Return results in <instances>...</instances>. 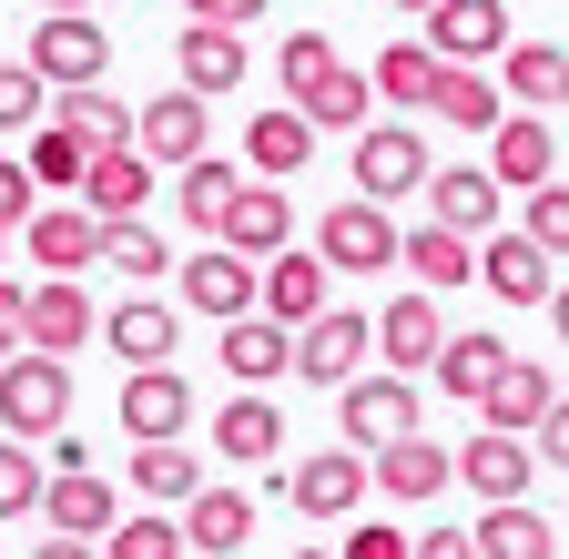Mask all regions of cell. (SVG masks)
<instances>
[{"label":"cell","mask_w":569,"mask_h":559,"mask_svg":"<svg viewBox=\"0 0 569 559\" xmlns=\"http://www.w3.org/2000/svg\"><path fill=\"white\" fill-rule=\"evenodd\" d=\"M31 82L41 92H82V82H102L112 72V31L92 21V11H41V31H31Z\"/></svg>","instance_id":"obj_1"},{"label":"cell","mask_w":569,"mask_h":559,"mask_svg":"<svg viewBox=\"0 0 569 559\" xmlns=\"http://www.w3.org/2000/svg\"><path fill=\"white\" fill-rule=\"evenodd\" d=\"M132 153L153 163V173L203 163V153H213V102H203V92H183V82H173V92H153V102L132 112Z\"/></svg>","instance_id":"obj_2"},{"label":"cell","mask_w":569,"mask_h":559,"mask_svg":"<svg viewBox=\"0 0 569 559\" xmlns=\"http://www.w3.org/2000/svg\"><path fill=\"white\" fill-rule=\"evenodd\" d=\"M336 428H346V448L367 458V448H397V438H417V377H346L336 387Z\"/></svg>","instance_id":"obj_3"},{"label":"cell","mask_w":569,"mask_h":559,"mask_svg":"<svg viewBox=\"0 0 569 559\" xmlns=\"http://www.w3.org/2000/svg\"><path fill=\"white\" fill-rule=\"evenodd\" d=\"M0 428L21 448H41L51 428H71V367L61 357H11L0 367Z\"/></svg>","instance_id":"obj_4"},{"label":"cell","mask_w":569,"mask_h":559,"mask_svg":"<svg viewBox=\"0 0 569 559\" xmlns=\"http://www.w3.org/2000/svg\"><path fill=\"white\" fill-rule=\"evenodd\" d=\"M427 173V143H417V122H367L356 132V203H407Z\"/></svg>","instance_id":"obj_5"},{"label":"cell","mask_w":569,"mask_h":559,"mask_svg":"<svg viewBox=\"0 0 569 559\" xmlns=\"http://www.w3.org/2000/svg\"><path fill=\"white\" fill-rule=\"evenodd\" d=\"M367 357H377V326L356 316V306H326V316L296 326V377H306V387H346V377H367Z\"/></svg>","instance_id":"obj_6"},{"label":"cell","mask_w":569,"mask_h":559,"mask_svg":"<svg viewBox=\"0 0 569 559\" xmlns=\"http://www.w3.org/2000/svg\"><path fill=\"white\" fill-rule=\"evenodd\" d=\"M193 428V377L183 367H122V438L132 448H163Z\"/></svg>","instance_id":"obj_7"},{"label":"cell","mask_w":569,"mask_h":559,"mask_svg":"<svg viewBox=\"0 0 569 559\" xmlns=\"http://www.w3.org/2000/svg\"><path fill=\"white\" fill-rule=\"evenodd\" d=\"M92 326H102L92 286H71V274H41V286H21V346H31V357H71Z\"/></svg>","instance_id":"obj_8"},{"label":"cell","mask_w":569,"mask_h":559,"mask_svg":"<svg viewBox=\"0 0 569 559\" xmlns=\"http://www.w3.org/2000/svg\"><path fill=\"white\" fill-rule=\"evenodd\" d=\"M438 61H468V72H488L498 51H509L519 31H509V0H438L427 11V31H417Z\"/></svg>","instance_id":"obj_9"},{"label":"cell","mask_w":569,"mask_h":559,"mask_svg":"<svg viewBox=\"0 0 569 559\" xmlns=\"http://www.w3.org/2000/svg\"><path fill=\"white\" fill-rule=\"evenodd\" d=\"M326 286H336L326 254H316V244H284V254H264V264H254V316H274L284 336H296L306 316H326Z\"/></svg>","instance_id":"obj_10"},{"label":"cell","mask_w":569,"mask_h":559,"mask_svg":"<svg viewBox=\"0 0 569 559\" xmlns=\"http://www.w3.org/2000/svg\"><path fill=\"white\" fill-rule=\"evenodd\" d=\"M21 254L41 264V274H92V254H102V214H82V203H31L21 214Z\"/></svg>","instance_id":"obj_11"},{"label":"cell","mask_w":569,"mask_h":559,"mask_svg":"<svg viewBox=\"0 0 569 559\" xmlns=\"http://www.w3.org/2000/svg\"><path fill=\"white\" fill-rule=\"evenodd\" d=\"M316 254H326V274H387V264H397V224H387V203H326Z\"/></svg>","instance_id":"obj_12"},{"label":"cell","mask_w":569,"mask_h":559,"mask_svg":"<svg viewBox=\"0 0 569 559\" xmlns=\"http://www.w3.org/2000/svg\"><path fill=\"white\" fill-rule=\"evenodd\" d=\"M448 478H458V488H478L488 509H498V499H529L539 448H529V438H498V428H478L468 448H448Z\"/></svg>","instance_id":"obj_13"},{"label":"cell","mask_w":569,"mask_h":559,"mask_svg":"<svg viewBox=\"0 0 569 559\" xmlns=\"http://www.w3.org/2000/svg\"><path fill=\"white\" fill-rule=\"evenodd\" d=\"M284 499H296L306 519H356L367 509V458L356 448H316V458L284 468Z\"/></svg>","instance_id":"obj_14"},{"label":"cell","mask_w":569,"mask_h":559,"mask_svg":"<svg viewBox=\"0 0 569 559\" xmlns=\"http://www.w3.org/2000/svg\"><path fill=\"white\" fill-rule=\"evenodd\" d=\"M173 286H183V316H213V326L254 316V264H244V254H224V244L183 254V264H173Z\"/></svg>","instance_id":"obj_15"},{"label":"cell","mask_w":569,"mask_h":559,"mask_svg":"<svg viewBox=\"0 0 569 559\" xmlns=\"http://www.w3.org/2000/svg\"><path fill=\"white\" fill-rule=\"evenodd\" d=\"M82 214H102V224H142V203H153V163H142L132 143H102L92 163H82Z\"/></svg>","instance_id":"obj_16"},{"label":"cell","mask_w":569,"mask_h":559,"mask_svg":"<svg viewBox=\"0 0 569 559\" xmlns=\"http://www.w3.org/2000/svg\"><path fill=\"white\" fill-rule=\"evenodd\" d=\"M173 61H183V92H203V102H224V92H244V72H254V51H244V31H224V21H183Z\"/></svg>","instance_id":"obj_17"},{"label":"cell","mask_w":569,"mask_h":559,"mask_svg":"<svg viewBox=\"0 0 569 559\" xmlns=\"http://www.w3.org/2000/svg\"><path fill=\"white\" fill-rule=\"evenodd\" d=\"M549 173H559V132L529 122V112H498V132H488V183L498 193H539Z\"/></svg>","instance_id":"obj_18"},{"label":"cell","mask_w":569,"mask_h":559,"mask_svg":"<svg viewBox=\"0 0 569 559\" xmlns=\"http://www.w3.org/2000/svg\"><path fill=\"white\" fill-rule=\"evenodd\" d=\"M213 244H224V254H244V264H264V254H284V244H296V203H284L274 183H244V193L224 203V224H213Z\"/></svg>","instance_id":"obj_19"},{"label":"cell","mask_w":569,"mask_h":559,"mask_svg":"<svg viewBox=\"0 0 569 559\" xmlns=\"http://www.w3.org/2000/svg\"><path fill=\"white\" fill-rule=\"evenodd\" d=\"M122 367H173V336H183V306H163V296H122L102 326H92Z\"/></svg>","instance_id":"obj_20"},{"label":"cell","mask_w":569,"mask_h":559,"mask_svg":"<svg viewBox=\"0 0 569 559\" xmlns=\"http://www.w3.org/2000/svg\"><path fill=\"white\" fill-rule=\"evenodd\" d=\"M367 326H377V367H387V377L427 367V357H438V336H448V316H438V296H427V286H417V296H397V306H387V316H367Z\"/></svg>","instance_id":"obj_21"},{"label":"cell","mask_w":569,"mask_h":559,"mask_svg":"<svg viewBox=\"0 0 569 559\" xmlns=\"http://www.w3.org/2000/svg\"><path fill=\"white\" fill-rule=\"evenodd\" d=\"M41 519H51L61 539H102V529L122 519V488H112V478H92V468L41 478Z\"/></svg>","instance_id":"obj_22"},{"label":"cell","mask_w":569,"mask_h":559,"mask_svg":"<svg viewBox=\"0 0 569 559\" xmlns=\"http://www.w3.org/2000/svg\"><path fill=\"white\" fill-rule=\"evenodd\" d=\"M274 448H284V417H274V397H264V387H244V397H224V407H213V458L264 468Z\"/></svg>","instance_id":"obj_23"},{"label":"cell","mask_w":569,"mask_h":559,"mask_svg":"<svg viewBox=\"0 0 569 559\" xmlns=\"http://www.w3.org/2000/svg\"><path fill=\"white\" fill-rule=\"evenodd\" d=\"M173 529H183V549H203V559H234V549L254 539V499H244V488H193Z\"/></svg>","instance_id":"obj_24"},{"label":"cell","mask_w":569,"mask_h":559,"mask_svg":"<svg viewBox=\"0 0 569 559\" xmlns=\"http://www.w3.org/2000/svg\"><path fill=\"white\" fill-rule=\"evenodd\" d=\"M417 193H427V214H438L448 234H468V244L498 224V183H488V163H448V173H427Z\"/></svg>","instance_id":"obj_25"},{"label":"cell","mask_w":569,"mask_h":559,"mask_svg":"<svg viewBox=\"0 0 569 559\" xmlns=\"http://www.w3.org/2000/svg\"><path fill=\"white\" fill-rule=\"evenodd\" d=\"M213 357H224L244 387H274L284 367H296V336H284L274 316H234V326H213Z\"/></svg>","instance_id":"obj_26"},{"label":"cell","mask_w":569,"mask_h":559,"mask_svg":"<svg viewBox=\"0 0 569 559\" xmlns=\"http://www.w3.org/2000/svg\"><path fill=\"white\" fill-rule=\"evenodd\" d=\"M478 286H488L498 306H539V296H549V254H539L529 234H478Z\"/></svg>","instance_id":"obj_27"},{"label":"cell","mask_w":569,"mask_h":559,"mask_svg":"<svg viewBox=\"0 0 569 559\" xmlns=\"http://www.w3.org/2000/svg\"><path fill=\"white\" fill-rule=\"evenodd\" d=\"M549 397H559V387H549V367H519V357H509V367H498V377H488V397H478V417H488V428H498V438H529V428H539V417H549Z\"/></svg>","instance_id":"obj_28"},{"label":"cell","mask_w":569,"mask_h":559,"mask_svg":"<svg viewBox=\"0 0 569 559\" xmlns=\"http://www.w3.org/2000/svg\"><path fill=\"white\" fill-rule=\"evenodd\" d=\"M498 367H509V346H498L488 326H458V336H438V357H427V377H438L448 397H468V407L488 397V377H498Z\"/></svg>","instance_id":"obj_29"},{"label":"cell","mask_w":569,"mask_h":559,"mask_svg":"<svg viewBox=\"0 0 569 559\" xmlns=\"http://www.w3.org/2000/svg\"><path fill=\"white\" fill-rule=\"evenodd\" d=\"M367 488H387V499H438L448 488V448H427V438H397V448H367Z\"/></svg>","instance_id":"obj_30"},{"label":"cell","mask_w":569,"mask_h":559,"mask_svg":"<svg viewBox=\"0 0 569 559\" xmlns=\"http://www.w3.org/2000/svg\"><path fill=\"white\" fill-rule=\"evenodd\" d=\"M244 163H254L264 183H284V173H306V163H316V122H306L296 102H284V112H264V122L244 132Z\"/></svg>","instance_id":"obj_31"},{"label":"cell","mask_w":569,"mask_h":559,"mask_svg":"<svg viewBox=\"0 0 569 559\" xmlns=\"http://www.w3.org/2000/svg\"><path fill=\"white\" fill-rule=\"evenodd\" d=\"M559 82H569V51L559 41H509L498 51V102H559Z\"/></svg>","instance_id":"obj_32"},{"label":"cell","mask_w":569,"mask_h":559,"mask_svg":"<svg viewBox=\"0 0 569 559\" xmlns=\"http://www.w3.org/2000/svg\"><path fill=\"white\" fill-rule=\"evenodd\" d=\"M427 112L458 122V132H498V112H509V102H498L488 72H468V61H438V92H427Z\"/></svg>","instance_id":"obj_33"},{"label":"cell","mask_w":569,"mask_h":559,"mask_svg":"<svg viewBox=\"0 0 569 559\" xmlns=\"http://www.w3.org/2000/svg\"><path fill=\"white\" fill-rule=\"evenodd\" d=\"M468 539H478V559H549V549H559V529H549L529 499H498Z\"/></svg>","instance_id":"obj_34"},{"label":"cell","mask_w":569,"mask_h":559,"mask_svg":"<svg viewBox=\"0 0 569 559\" xmlns=\"http://www.w3.org/2000/svg\"><path fill=\"white\" fill-rule=\"evenodd\" d=\"M397 264L417 274V286H478V244H468V234H448V224L397 234Z\"/></svg>","instance_id":"obj_35"},{"label":"cell","mask_w":569,"mask_h":559,"mask_svg":"<svg viewBox=\"0 0 569 559\" xmlns=\"http://www.w3.org/2000/svg\"><path fill=\"white\" fill-rule=\"evenodd\" d=\"M203 488V458L183 448V438H163V448H132V499H153V509H183Z\"/></svg>","instance_id":"obj_36"},{"label":"cell","mask_w":569,"mask_h":559,"mask_svg":"<svg viewBox=\"0 0 569 559\" xmlns=\"http://www.w3.org/2000/svg\"><path fill=\"white\" fill-rule=\"evenodd\" d=\"M41 122H61V132H82V143L102 153V143H132V102H112L102 82H82V92H51V112Z\"/></svg>","instance_id":"obj_37"},{"label":"cell","mask_w":569,"mask_h":559,"mask_svg":"<svg viewBox=\"0 0 569 559\" xmlns=\"http://www.w3.org/2000/svg\"><path fill=\"white\" fill-rule=\"evenodd\" d=\"M82 163H92V143H82V132H61V122H31V153H21L31 193H82Z\"/></svg>","instance_id":"obj_38"},{"label":"cell","mask_w":569,"mask_h":559,"mask_svg":"<svg viewBox=\"0 0 569 559\" xmlns=\"http://www.w3.org/2000/svg\"><path fill=\"white\" fill-rule=\"evenodd\" d=\"M173 193H183V224H193V234L213 244V224H224V203L244 193V173H234L224 153H203V163H183V173H173Z\"/></svg>","instance_id":"obj_39"},{"label":"cell","mask_w":569,"mask_h":559,"mask_svg":"<svg viewBox=\"0 0 569 559\" xmlns=\"http://www.w3.org/2000/svg\"><path fill=\"white\" fill-rule=\"evenodd\" d=\"M367 82H377V102H397V112H427V92H438V51H427V41H387Z\"/></svg>","instance_id":"obj_40"},{"label":"cell","mask_w":569,"mask_h":559,"mask_svg":"<svg viewBox=\"0 0 569 559\" xmlns=\"http://www.w3.org/2000/svg\"><path fill=\"white\" fill-rule=\"evenodd\" d=\"M102 274H122V286H163L173 274V244L153 234V224H102V254H92Z\"/></svg>","instance_id":"obj_41"},{"label":"cell","mask_w":569,"mask_h":559,"mask_svg":"<svg viewBox=\"0 0 569 559\" xmlns=\"http://www.w3.org/2000/svg\"><path fill=\"white\" fill-rule=\"evenodd\" d=\"M296 112H306L316 132H326V122H336V132H367V112H377V82H367V72H346V61H336V72H326V82H316V92H306Z\"/></svg>","instance_id":"obj_42"},{"label":"cell","mask_w":569,"mask_h":559,"mask_svg":"<svg viewBox=\"0 0 569 559\" xmlns=\"http://www.w3.org/2000/svg\"><path fill=\"white\" fill-rule=\"evenodd\" d=\"M102 559H183V529H173V519H153V509H132V519H112V529H102Z\"/></svg>","instance_id":"obj_43"},{"label":"cell","mask_w":569,"mask_h":559,"mask_svg":"<svg viewBox=\"0 0 569 559\" xmlns=\"http://www.w3.org/2000/svg\"><path fill=\"white\" fill-rule=\"evenodd\" d=\"M519 234H529V244H539L549 264L569 254V183H559V173H549V183H539V193L519 203Z\"/></svg>","instance_id":"obj_44"},{"label":"cell","mask_w":569,"mask_h":559,"mask_svg":"<svg viewBox=\"0 0 569 559\" xmlns=\"http://www.w3.org/2000/svg\"><path fill=\"white\" fill-rule=\"evenodd\" d=\"M326 72H336V41H326V31H296V41L274 51V82H284V102H306Z\"/></svg>","instance_id":"obj_45"},{"label":"cell","mask_w":569,"mask_h":559,"mask_svg":"<svg viewBox=\"0 0 569 559\" xmlns=\"http://www.w3.org/2000/svg\"><path fill=\"white\" fill-rule=\"evenodd\" d=\"M41 509V448H0V519H31Z\"/></svg>","instance_id":"obj_46"},{"label":"cell","mask_w":569,"mask_h":559,"mask_svg":"<svg viewBox=\"0 0 569 559\" xmlns=\"http://www.w3.org/2000/svg\"><path fill=\"white\" fill-rule=\"evenodd\" d=\"M51 112V92L31 82V61H0V132H31Z\"/></svg>","instance_id":"obj_47"},{"label":"cell","mask_w":569,"mask_h":559,"mask_svg":"<svg viewBox=\"0 0 569 559\" xmlns=\"http://www.w3.org/2000/svg\"><path fill=\"white\" fill-rule=\"evenodd\" d=\"M31 203H41V193H31V173L0 153V234H21V214H31Z\"/></svg>","instance_id":"obj_48"},{"label":"cell","mask_w":569,"mask_h":559,"mask_svg":"<svg viewBox=\"0 0 569 559\" xmlns=\"http://www.w3.org/2000/svg\"><path fill=\"white\" fill-rule=\"evenodd\" d=\"M336 559H407V529H346Z\"/></svg>","instance_id":"obj_49"},{"label":"cell","mask_w":569,"mask_h":559,"mask_svg":"<svg viewBox=\"0 0 569 559\" xmlns=\"http://www.w3.org/2000/svg\"><path fill=\"white\" fill-rule=\"evenodd\" d=\"M529 438H539V458H549V468H569V397H549V417H539Z\"/></svg>","instance_id":"obj_50"},{"label":"cell","mask_w":569,"mask_h":559,"mask_svg":"<svg viewBox=\"0 0 569 559\" xmlns=\"http://www.w3.org/2000/svg\"><path fill=\"white\" fill-rule=\"evenodd\" d=\"M274 0H193V21H224V31H254Z\"/></svg>","instance_id":"obj_51"},{"label":"cell","mask_w":569,"mask_h":559,"mask_svg":"<svg viewBox=\"0 0 569 559\" xmlns=\"http://www.w3.org/2000/svg\"><path fill=\"white\" fill-rule=\"evenodd\" d=\"M407 559H478V539L468 529H427V539H407Z\"/></svg>","instance_id":"obj_52"},{"label":"cell","mask_w":569,"mask_h":559,"mask_svg":"<svg viewBox=\"0 0 569 559\" xmlns=\"http://www.w3.org/2000/svg\"><path fill=\"white\" fill-rule=\"evenodd\" d=\"M11 357H31V346H21V286H0V367Z\"/></svg>","instance_id":"obj_53"},{"label":"cell","mask_w":569,"mask_h":559,"mask_svg":"<svg viewBox=\"0 0 569 559\" xmlns=\"http://www.w3.org/2000/svg\"><path fill=\"white\" fill-rule=\"evenodd\" d=\"M41 448H51V478H71V468H92V448H82V438H71V428H51Z\"/></svg>","instance_id":"obj_54"},{"label":"cell","mask_w":569,"mask_h":559,"mask_svg":"<svg viewBox=\"0 0 569 559\" xmlns=\"http://www.w3.org/2000/svg\"><path fill=\"white\" fill-rule=\"evenodd\" d=\"M31 559H102V539H61V529H51V539H41Z\"/></svg>","instance_id":"obj_55"},{"label":"cell","mask_w":569,"mask_h":559,"mask_svg":"<svg viewBox=\"0 0 569 559\" xmlns=\"http://www.w3.org/2000/svg\"><path fill=\"white\" fill-rule=\"evenodd\" d=\"M549 326H559V346H569V286H549Z\"/></svg>","instance_id":"obj_56"},{"label":"cell","mask_w":569,"mask_h":559,"mask_svg":"<svg viewBox=\"0 0 569 559\" xmlns=\"http://www.w3.org/2000/svg\"><path fill=\"white\" fill-rule=\"evenodd\" d=\"M41 11H92V0H41Z\"/></svg>","instance_id":"obj_57"},{"label":"cell","mask_w":569,"mask_h":559,"mask_svg":"<svg viewBox=\"0 0 569 559\" xmlns=\"http://www.w3.org/2000/svg\"><path fill=\"white\" fill-rule=\"evenodd\" d=\"M397 11H417V21H427V11H438V0H397Z\"/></svg>","instance_id":"obj_58"},{"label":"cell","mask_w":569,"mask_h":559,"mask_svg":"<svg viewBox=\"0 0 569 559\" xmlns=\"http://www.w3.org/2000/svg\"><path fill=\"white\" fill-rule=\"evenodd\" d=\"M0 264H11V234H0Z\"/></svg>","instance_id":"obj_59"},{"label":"cell","mask_w":569,"mask_h":559,"mask_svg":"<svg viewBox=\"0 0 569 559\" xmlns=\"http://www.w3.org/2000/svg\"><path fill=\"white\" fill-rule=\"evenodd\" d=\"M296 559H326V549H296Z\"/></svg>","instance_id":"obj_60"},{"label":"cell","mask_w":569,"mask_h":559,"mask_svg":"<svg viewBox=\"0 0 569 559\" xmlns=\"http://www.w3.org/2000/svg\"><path fill=\"white\" fill-rule=\"evenodd\" d=\"M559 102H569V82H559Z\"/></svg>","instance_id":"obj_61"}]
</instances>
